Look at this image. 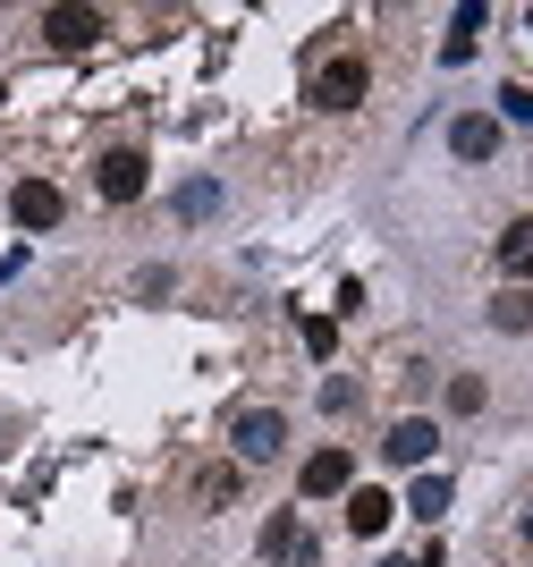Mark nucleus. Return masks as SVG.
<instances>
[{
	"label": "nucleus",
	"mask_w": 533,
	"mask_h": 567,
	"mask_svg": "<svg viewBox=\"0 0 533 567\" xmlns=\"http://www.w3.org/2000/svg\"><path fill=\"white\" fill-rule=\"evenodd\" d=\"M93 187H102V204H136L144 195V153H102V162H93Z\"/></svg>",
	"instance_id": "obj_5"
},
{
	"label": "nucleus",
	"mask_w": 533,
	"mask_h": 567,
	"mask_svg": "<svg viewBox=\"0 0 533 567\" xmlns=\"http://www.w3.org/2000/svg\"><path fill=\"white\" fill-rule=\"evenodd\" d=\"M195 499H204V508H229L237 499V466H212L204 483H195Z\"/></svg>",
	"instance_id": "obj_14"
},
{
	"label": "nucleus",
	"mask_w": 533,
	"mask_h": 567,
	"mask_svg": "<svg viewBox=\"0 0 533 567\" xmlns=\"http://www.w3.org/2000/svg\"><path fill=\"white\" fill-rule=\"evenodd\" d=\"M9 213H18V229H51V220L69 213V204H60V187H51V178H18Z\"/></svg>",
	"instance_id": "obj_7"
},
{
	"label": "nucleus",
	"mask_w": 533,
	"mask_h": 567,
	"mask_svg": "<svg viewBox=\"0 0 533 567\" xmlns=\"http://www.w3.org/2000/svg\"><path fill=\"white\" fill-rule=\"evenodd\" d=\"M305 348H314V355H330V348H339V322H322V313H305Z\"/></svg>",
	"instance_id": "obj_18"
},
{
	"label": "nucleus",
	"mask_w": 533,
	"mask_h": 567,
	"mask_svg": "<svg viewBox=\"0 0 533 567\" xmlns=\"http://www.w3.org/2000/svg\"><path fill=\"white\" fill-rule=\"evenodd\" d=\"M483 399H491V390H483L474 373H458V381H449V406H458V415H483Z\"/></svg>",
	"instance_id": "obj_16"
},
{
	"label": "nucleus",
	"mask_w": 533,
	"mask_h": 567,
	"mask_svg": "<svg viewBox=\"0 0 533 567\" xmlns=\"http://www.w3.org/2000/svg\"><path fill=\"white\" fill-rule=\"evenodd\" d=\"M449 499H458V492H449V474H423L416 492H407V508H416V517L432 525V517H441V508H449Z\"/></svg>",
	"instance_id": "obj_12"
},
{
	"label": "nucleus",
	"mask_w": 533,
	"mask_h": 567,
	"mask_svg": "<svg viewBox=\"0 0 533 567\" xmlns=\"http://www.w3.org/2000/svg\"><path fill=\"white\" fill-rule=\"evenodd\" d=\"M525 543H533V517H525Z\"/></svg>",
	"instance_id": "obj_21"
},
{
	"label": "nucleus",
	"mask_w": 533,
	"mask_h": 567,
	"mask_svg": "<svg viewBox=\"0 0 533 567\" xmlns=\"http://www.w3.org/2000/svg\"><path fill=\"white\" fill-rule=\"evenodd\" d=\"M525 25H533V9H525Z\"/></svg>",
	"instance_id": "obj_22"
},
{
	"label": "nucleus",
	"mask_w": 533,
	"mask_h": 567,
	"mask_svg": "<svg viewBox=\"0 0 533 567\" xmlns=\"http://www.w3.org/2000/svg\"><path fill=\"white\" fill-rule=\"evenodd\" d=\"M500 271H509V280H533V220H509V229H500Z\"/></svg>",
	"instance_id": "obj_10"
},
{
	"label": "nucleus",
	"mask_w": 533,
	"mask_h": 567,
	"mask_svg": "<svg viewBox=\"0 0 533 567\" xmlns=\"http://www.w3.org/2000/svg\"><path fill=\"white\" fill-rule=\"evenodd\" d=\"M390 517H398V499H390V492H372V483H356V492H348V534H365V543H372Z\"/></svg>",
	"instance_id": "obj_9"
},
{
	"label": "nucleus",
	"mask_w": 533,
	"mask_h": 567,
	"mask_svg": "<svg viewBox=\"0 0 533 567\" xmlns=\"http://www.w3.org/2000/svg\"><path fill=\"white\" fill-rule=\"evenodd\" d=\"M229 450H237V466H271V457L288 450V415H279V406H246L229 424Z\"/></svg>",
	"instance_id": "obj_1"
},
{
	"label": "nucleus",
	"mask_w": 533,
	"mask_h": 567,
	"mask_svg": "<svg viewBox=\"0 0 533 567\" xmlns=\"http://www.w3.org/2000/svg\"><path fill=\"white\" fill-rule=\"evenodd\" d=\"M407 567H449V559H441V543H423V550H416Z\"/></svg>",
	"instance_id": "obj_19"
},
{
	"label": "nucleus",
	"mask_w": 533,
	"mask_h": 567,
	"mask_svg": "<svg viewBox=\"0 0 533 567\" xmlns=\"http://www.w3.org/2000/svg\"><path fill=\"white\" fill-rule=\"evenodd\" d=\"M432 450H441V424H423V415L390 424V441H381V457H390V466H423Z\"/></svg>",
	"instance_id": "obj_8"
},
{
	"label": "nucleus",
	"mask_w": 533,
	"mask_h": 567,
	"mask_svg": "<svg viewBox=\"0 0 533 567\" xmlns=\"http://www.w3.org/2000/svg\"><path fill=\"white\" fill-rule=\"evenodd\" d=\"M449 153H458V162H491V153H500V118H491V111L449 118Z\"/></svg>",
	"instance_id": "obj_6"
},
{
	"label": "nucleus",
	"mask_w": 533,
	"mask_h": 567,
	"mask_svg": "<svg viewBox=\"0 0 533 567\" xmlns=\"http://www.w3.org/2000/svg\"><path fill=\"white\" fill-rule=\"evenodd\" d=\"M297 492H305V499L356 492V457H348V450H314V457H305V474H297Z\"/></svg>",
	"instance_id": "obj_4"
},
{
	"label": "nucleus",
	"mask_w": 533,
	"mask_h": 567,
	"mask_svg": "<svg viewBox=\"0 0 533 567\" xmlns=\"http://www.w3.org/2000/svg\"><path fill=\"white\" fill-rule=\"evenodd\" d=\"M221 213V187H212V178H186L178 187V220H212Z\"/></svg>",
	"instance_id": "obj_13"
},
{
	"label": "nucleus",
	"mask_w": 533,
	"mask_h": 567,
	"mask_svg": "<svg viewBox=\"0 0 533 567\" xmlns=\"http://www.w3.org/2000/svg\"><path fill=\"white\" fill-rule=\"evenodd\" d=\"M102 34H111L102 9H43V43L51 51H85V43H102Z\"/></svg>",
	"instance_id": "obj_3"
},
{
	"label": "nucleus",
	"mask_w": 533,
	"mask_h": 567,
	"mask_svg": "<svg viewBox=\"0 0 533 567\" xmlns=\"http://www.w3.org/2000/svg\"><path fill=\"white\" fill-rule=\"evenodd\" d=\"M381 567H407V559H381Z\"/></svg>",
	"instance_id": "obj_20"
},
{
	"label": "nucleus",
	"mask_w": 533,
	"mask_h": 567,
	"mask_svg": "<svg viewBox=\"0 0 533 567\" xmlns=\"http://www.w3.org/2000/svg\"><path fill=\"white\" fill-rule=\"evenodd\" d=\"M500 118H516V127H533V85H500Z\"/></svg>",
	"instance_id": "obj_17"
},
{
	"label": "nucleus",
	"mask_w": 533,
	"mask_h": 567,
	"mask_svg": "<svg viewBox=\"0 0 533 567\" xmlns=\"http://www.w3.org/2000/svg\"><path fill=\"white\" fill-rule=\"evenodd\" d=\"M263 567H322V543H314V534H297V543H288V550H271Z\"/></svg>",
	"instance_id": "obj_15"
},
{
	"label": "nucleus",
	"mask_w": 533,
	"mask_h": 567,
	"mask_svg": "<svg viewBox=\"0 0 533 567\" xmlns=\"http://www.w3.org/2000/svg\"><path fill=\"white\" fill-rule=\"evenodd\" d=\"M365 85H372V69L356 60V51H339V60H322V69H314V111H356V102H365Z\"/></svg>",
	"instance_id": "obj_2"
},
{
	"label": "nucleus",
	"mask_w": 533,
	"mask_h": 567,
	"mask_svg": "<svg viewBox=\"0 0 533 567\" xmlns=\"http://www.w3.org/2000/svg\"><path fill=\"white\" fill-rule=\"evenodd\" d=\"M491 331H533V297L525 288H500V297H491Z\"/></svg>",
	"instance_id": "obj_11"
}]
</instances>
